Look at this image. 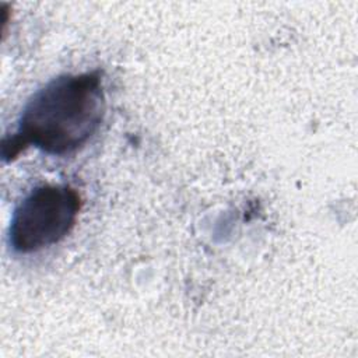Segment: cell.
Masks as SVG:
<instances>
[{"mask_svg":"<svg viewBox=\"0 0 358 358\" xmlns=\"http://www.w3.org/2000/svg\"><path fill=\"white\" fill-rule=\"evenodd\" d=\"M105 110L99 70L59 76L29 98L15 133L1 143V157L14 161L29 145L50 155L71 154L98 131Z\"/></svg>","mask_w":358,"mask_h":358,"instance_id":"obj_1","label":"cell"},{"mask_svg":"<svg viewBox=\"0 0 358 358\" xmlns=\"http://www.w3.org/2000/svg\"><path fill=\"white\" fill-rule=\"evenodd\" d=\"M83 201L69 185H42L15 207L8 239L14 252L32 253L60 242L74 228Z\"/></svg>","mask_w":358,"mask_h":358,"instance_id":"obj_2","label":"cell"}]
</instances>
